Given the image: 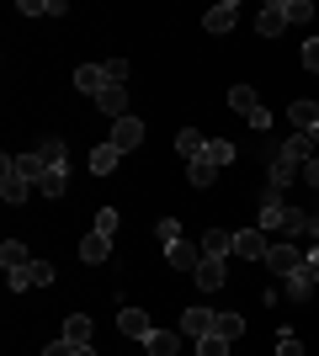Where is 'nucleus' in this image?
I'll list each match as a JSON object with an SVG mask.
<instances>
[{
  "instance_id": "1",
  "label": "nucleus",
  "mask_w": 319,
  "mask_h": 356,
  "mask_svg": "<svg viewBox=\"0 0 319 356\" xmlns=\"http://www.w3.org/2000/svg\"><path fill=\"white\" fill-rule=\"evenodd\" d=\"M266 176H272L277 192H288L293 181H298V160H288V154H282V144H266Z\"/></svg>"
},
{
  "instance_id": "2",
  "label": "nucleus",
  "mask_w": 319,
  "mask_h": 356,
  "mask_svg": "<svg viewBox=\"0 0 319 356\" xmlns=\"http://www.w3.org/2000/svg\"><path fill=\"white\" fill-rule=\"evenodd\" d=\"M6 282H11V293L48 287V282H54V261H32V266H22V271H6Z\"/></svg>"
},
{
  "instance_id": "3",
  "label": "nucleus",
  "mask_w": 319,
  "mask_h": 356,
  "mask_svg": "<svg viewBox=\"0 0 319 356\" xmlns=\"http://www.w3.org/2000/svg\"><path fill=\"white\" fill-rule=\"evenodd\" d=\"M27 192L32 186L22 181V170H16V154H6V160H0V197L16 208V202H27Z\"/></svg>"
},
{
  "instance_id": "4",
  "label": "nucleus",
  "mask_w": 319,
  "mask_h": 356,
  "mask_svg": "<svg viewBox=\"0 0 319 356\" xmlns=\"http://www.w3.org/2000/svg\"><path fill=\"white\" fill-rule=\"evenodd\" d=\"M256 32L261 38H282V32H288V0H266V6H261Z\"/></svg>"
},
{
  "instance_id": "5",
  "label": "nucleus",
  "mask_w": 319,
  "mask_h": 356,
  "mask_svg": "<svg viewBox=\"0 0 319 356\" xmlns=\"http://www.w3.org/2000/svg\"><path fill=\"white\" fill-rule=\"evenodd\" d=\"M298 266H304V255L293 250V245H272V250H266V271H272V277H282V282H288Z\"/></svg>"
},
{
  "instance_id": "6",
  "label": "nucleus",
  "mask_w": 319,
  "mask_h": 356,
  "mask_svg": "<svg viewBox=\"0 0 319 356\" xmlns=\"http://www.w3.org/2000/svg\"><path fill=\"white\" fill-rule=\"evenodd\" d=\"M75 90H85V96H101V90H112V74H106V64H80V70H75Z\"/></svg>"
},
{
  "instance_id": "7",
  "label": "nucleus",
  "mask_w": 319,
  "mask_h": 356,
  "mask_svg": "<svg viewBox=\"0 0 319 356\" xmlns=\"http://www.w3.org/2000/svg\"><path fill=\"white\" fill-rule=\"evenodd\" d=\"M266 250H272V245H266L261 229H240V234H234V255H240V261H266Z\"/></svg>"
},
{
  "instance_id": "8",
  "label": "nucleus",
  "mask_w": 319,
  "mask_h": 356,
  "mask_svg": "<svg viewBox=\"0 0 319 356\" xmlns=\"http://www.w3.org/2000/svg\"><path fill=\"white\" fill-rule=\"evenodd\" d=\"M106 144H117L122 154H128V149H138V144H144V122H138V118H122V122H112Z\"/></svg>"
},
{
  "instance_id": "9",
  "label": "nucleus",
  "mask_w": 319,
  "mask_h": 356,
  "mask_svg": "<svg viewBox=\"0 0 319 356\" xmlns=\"http://www.w3.org/2000/svg\"><path fill=\"white\" fill-rule=\"evenodd\" d=\"M288 118H293V128H298V134H309V138L319 144V102H293Z\"/></svg>"
},
{
  "instance_id": "10",
  "label": "nucleus",
  "mask_w": 319,
  "mask_h": 356,
  "mask_svg": "<svg viewBox=\"0 0 319 356\" xmlns=\"http://www.w3.org/2000/svg\"><path fill=\"white\" fill-rule=\"evenodd\" d=\"M165 255H170V266H176V271H197V266H202V245H192V239L165 245Z\"/></svg>"
},
{
  "instance_id": "11",
  "label": "nucleus",
  "mask_w": 319,
  "mask_h": 356,
  "mask_svg": "<svg viewBox=\"0 0 319 356\" xmlns=\"http://www.w3.org/2000/svg\"><path fill=\"white\" fill-rule=\"evenodd\" d=\"M96 112H106V118H112V122H122V118H133V112H128V90H122V86L101 90V96H96Z\"/></svg>"
},
{
  "instance_id": "12",
  "label": "nucleus",
  "mask_w": 319,
  "mask_h": 356,
  "mask_svg": "<svg viewBox=\"0 0 319 356\" xmlns=\"http://www.w3.org/2000/svg\"><path fill=\"white\" fill-rule=\"evenodd\" d=\"M106 255H112V234H96L91 229V234L80 239V261H85V266H101Z\"/></svg>"
},
{
  "instance_id": "13",
  "label": "nucleus",
  "mask_w": 319,
  "mask_h": 356,
  "mask_svg": "<svg viewBox=\"0 0 319 356\" xmlns=\"http://www.w3.org/2000/svg\"><path fill=\"white\" fill-rule=\"evenodd\" d=\"M282 218H288V202H282V192H277V186H266V202H261V229H282Z\"/></svg>"
},
{
  "instance_id": "14",
  "label": "nucleus",
  "mask_w": 319,
  "mask_h": 356,
  "mask_svg": "<svg viewBox=\"0 0 319 356\" xmlns=\"http://www.w3.org/2000/svg\"><path fill=\"white\" fill-rule=\"evenodd\" d=\"M192 282H197L202 293H218V287H224V261H213V255H202V266L192 271Z\"/></svg>"
},
{
  "instance_id": "15",
  "label": "nucleus",
  "mask_w": 319,
  "mask_h": 356,
  "mask_svg": "<svg viewBox=\"0 0 319 356\" xmlns=\"http://www.w3.org/2000/svg\"><path fill=\"white\" fill-rule=\"evenodd\" d=\"M117 330H122V335H133V341H149V314H144V309H122L117 314Z\"/></svg>"
},
{
  "instance_id": "16",
  "label": "nucleus",
  "mask_w": 319,
  "mask_h": 356,
  "mask_svg": "<svg viewBox=\"0 0 319 356\" xmlns=\"http://www.w3.org/2000/svg\"><path fill=\"white\" fill-rule=\"evenodd\" d=\"M117 165H122V149L117 144H96L91 149V176H112Z\"/></svg>"
},
{
  "instance_id": "17",
  "label": "nucleus",
  "mask_w": 319,
  "mask_h": 356,
  "mask_svg": "<svg viewBox=\"0 0 319 356\" xmlns=\"http://www.w3.org/2000/svg\"><path fill=\"white\" fill-rule=\"evenodd\" d=\"M213 319H218L213 309H186L181 314V330L192 335V341H202V335H213Z\"/></svg>"
},
{
  "instance_id": "18",
  "label": "nucleus",
  "mask_w": 319,
  "mask_h": 356,
  "mask_svg": "<svg viewBox=\"0 0 319 356\" xmlns=\"http://www.w3.org/2000/svg\"><path fill=\"white\" fill-rule=\"evenodd\" d=\"M16 170H22V181H27V186H43V181H48V165H43V154H38V149H32V154H16Z\"/></svg>"
},
{
  "instance_id": "19",
  "label": "nucleus",
  "mask_w": 319,
  "mask_h": 356,
  "mask_svg": "<svg viewBox=\"0 0 319 356\" xmlns=\"http://www.w3.org/2000/svg\"><path fill=\"white\" fill-rule=\"evenodd\" d=\"M202 255H213V261L234 255V234H229V229H208V234H202Z\"/></svg>"
},
{
  "instance_id": "20",
  "label": "nucleus",
  "mask_w": 319,
  "mask_h": 356,
  "mask_svg": "<svg viewBox=\"0 0 319 356\" xmlns=\"http://www.w3.org/2000/svg\"><path fill=\"white\" fill-rule=\"evenodd\" d=\"M234 16H240V6L224 0V6H213V11L202 16V27H208V32H229V27H234Z\"/></svg>"
},
{
  "instance_id": "21",
  "label": "nucleus",
  "mask_w": 319,
  "mask_h": 356,
  "mask_svg": "<svg viewBox=\"0 0 319 356\" xmlns=\"http://www.w3.org/2000/svg\"><path fill=\"white\" fill-rule=\"evenodd\" d=\"M144 351H149V356H176V351H181V335H170V330H149Z\"/></svg>"
},
{
  "instance_id": "22",
  "label": "nucleus",
  "mask_w": 319,
  "mask_h": 356,
  "mask_svg": "<svg viewBox=\"0 0 319 356\" xmlns=\"http://www.w3.org/2000/svg\"><path fill=\"white\" fill-rule=\"evenodd\" d=\"M176 149H181V160L192 165V160H202V149H208V138H202L197 128H181V134H176Z\"/></svg>"
},
{
  "instance_id": "23",
  "label": "nucleus",
  "mask_w": 319,
  "mask_h": 356,
  "mask_svg": "<svg viewBox=\"0 0 319 356\" xmlns=\"http://www.w3.org/2000/svg\"><path fill=\"white\" fill-rule=\"evenodd\" d=\"M0 266H6V271H22V266H32L27 245H22V239H6V245H0Z\"/></svg>"
},
{
  "instance_id": "24",
  "label": "nucleus",
  "mask_w": 319,
  "mask_h": 356,
  "mask_svg": "<svg viewBox=\"0 0 319 356\" xmlns=\"http://www.w3.org/2000/svg\"><path fill=\"white\" fill-rule=\"evenodd\" d=\"M64 341L69 346H91V319H85V314H69V319H64Z\"/></svg>"
},
{
  "instance_id": "25",
  "label": "nucleus",
  "mask_w": 319,
  "mask_h": 356,
  "mask_svg": "<svg viewBox=\"0 0 319 356\" xmlns=\"http://www.w3.org/2000/svg\"><path fill=\"white\" fill-rule=\"evenodd\" d=\"M202 160H208L213 170H224V165L234 160V144H229V138H208V149H202Z\"/></svg>"
},
{
  "instance_id": "26",
  "label": "nucleus",
  "mask_w": 319,
  "mask_h": 356,
  "mask_svg": "<svg viewBox=\"0 0 319 356\" xmlns=\"http://www.w3.org/2000/svg\"><path fill=\"white\" fill-rule=\"evenodd\" d=\"M38 154H43V165H48V170H59V176H69V149H64L59 138H54V144H43Z\"/></svg>"
},
{
  "instance_id": "27",
  "label": "nucleus",
  "mask_w": 319,
  "mask_h": 356,
  "mask_svg": "<svg viewBox=\"0 0 319 356\" xmlns=\"http://www.w3.org/2000/svg\"><path fill=\"white\" fill-rule=\"evenodd\" d=\"M229 106H234V112H240V118H250V112H256V90L250 86H229Z\"/></svg>"
},
{
  "instance_id": "28",
  "label": "nucleus",
  "mask_w": 319,
  "mask_h": 356,
  "mask_svg": "<svg viewBox=\"0 0 319 356\" xmlns=\"http://www.w3.org/2000/svg\"><path fill=\"white\" fill-rule=\"evenodd\" d=\"M213 335H224V341H240V335H245V319H240V314H218V319H213Z\"/></svg>"
},
{
  "instance_id": "29",
  "label": "nucleus",
  "mask_w": 319,
  "mask_h": 356,
  "mask_svg": "<svg viewBox=\"0 0 319 356\" xmlns=\"http://www.w3.org/2000/svg\"><path fill=\"white\" fill-rule=\"evenodd\" d=\"M309 287H314V282H309V277H304V266H298V271L288 277V282H282V293H288L293 303H304V298H309Z\"/></svg>"
},
{
  "instance_id": "30",
  "label": "nucleus",
  "mask_w": 319,
  "mask_h": 356,
  "mask_svg": "<svg viewBox=\"0 0 319 356\" xmlns=\"http://www.w3.org/2000/svg\"><path fill=\"white\" fill-rule=\"evenodd\" d=\"M309 144H314V138H309V134H293L288 144H282V154H288V160H298V165H304V160H309Z\"/></svg>"
},
{
  "instance_id": "31",
  "label": "nucleus",
  "mask_w": 319,
  "mask_h": 356,
  "mask_svg": "<svg viewBox=\"0 0 319 356\" xmlns=\"http://www.w3.org/2000/svg\"><path fill=\"white\" fill-rule=\"evenodd\" d=\"M186 176H192V186H213V176H218V170H213L208 160H192V165H186Z\"/></svg>"
},
{
  "instance_id": "32",
  "label": "nucleus",
  "mask_w": 319,
  "mask_h": 356,
  "mask_svg": "<svg viewBox=\"0 0 319 356\" xmlns=\"http://www.w3.org/2000/svg\"><path fill=\"white\" fill-rule=\"evenodd\" d=\"M197 356H229V341H224V335H202V341H197Z\"/></svg>"
},
{
  "instance_id": "33",
  "label": "nucleus",
  "mask_w": 319,
  "mask_h": 356,
  "mask_svg": "<svg viewBox=\"0 0 319 356\" xmlns=\"http://www.w3.org/2000/svg\"><path fill=\"white\" fill-rule=\"evenodd\" d=\"M38 192H43V197H64V192H69V176H59V170H48V181L38 186Z\"/></svg>"
},
{
  "instance_id": "34",
  "label": "nucleus",
  "mask_w": 319,
  "mask_h": 356,
  "mask_svg": "<svg viewBox=\"0 0 319 356\" xmlns=\"http://www.w3.org/2000/svg\"><path fill=\"white\" fill-rule=\"evenodd\" d=\"M277 356H304V341H298L293 330H282V335H277Z\"/></svg>"
},
{
  "instance_id": "35",
  "label": "nucleus",
  "mask_w": 319,
  "mask_h": 356,
  "mask_svg": "<svg viewBox=\"0 0 319 356\" xmlns=\"http://www.w3.org/2000/svg\"><path fill=\"white\" fill-rule=\"evenodd\" d=\"M154 234H160V245H176V239H181V223H176V218H160V223H154Z\"/></svg>"
},
{
  "instance_id": "36",
  "label": "nucleus",
  "mask_w": 319,
  "mask_h": 356,
  "mask_svg": "<svg viewBox=\"0 0 319 356\" xmlns=\"http://www.w3.org/2000/svg\"><path fill=\"white\" fill-rule=\"evenodd\" d=\"M293 22H314V6L309 0H288V27Z\"/></svg>"
},
{
  "instance_id": "37",
  "label": "nucleus",
  "mask_w": 319,
  "mask_h": 356,
  "mask_svg": "<svg viewBox=\"0 0 319 356\" xmlns=\"http://www.w3.org/2000/svg\"><path fill=\"white\" fill-rule=\"evenodd\" d=\"M282 229H288V234H304V229H309V213H304V208H288V218H282Z\"/></svg>"
},
{
  "instance_id": "38",
  "label": "nucleus",
  "mask_w": 319,
  "mask_h": 356,
  "mask_svg": "<svg viewBox=\"0 0 319 356\" xmlns=\"http://www.w3.org/2000/svg\"><path fill=\"white\" fill-rule=\"evenodd\" d=\"M298 59H304V70H314V74H319V38H309V43H304V54H298Z\"/></svg>"
},
{
  "instance_id": "39",
  "label": "nucleus",
  "mask_w": 319,
  "mask_h": 356,
  "mask_svg": "<svg viewBox=\"0 0 319 356\" xmlns=\"http://www.w3.org/2000/svg\"><path fill=\"white\" fill-rule=\"evenodd\" d=\"M112 229H117V208H101L96 213V234H112Z\"/></svg>"
},
{
  "instance_id": "40",
  "label": "nucleus",
  "mask_w": 319,
  "mask_h": 356,
  "mask_svg": "<svg viewBox=\"0 0 319 356\" xmlns=\"http://www.w3.org/2000/svg\"><path fill=\"white\" fill-rule=\"evenodd\" d=\"M101 64H106V74H112V86L128 80V59H101Z\"/></svg>"
},
{
  "instance_id": "41",
  "label": "nucleus",
  "mask_w": 319,
  "mask_h": 356,
  "mask_svg": "<svg viewBox=\"0 0 319 356\" xmlns=\"http://www.w3.org/2000/svg\"><path fill=\"white\" fill-rule=\"evenodd\" d=\"M16 11L22 16H48V0H16Z\"/></svg>"
},
{
  "instance_id": "42",
  "label": "nucleus",
  "mask_w": 319,
  "mask_h": 356,
  "mask_svg": "<svg viewBox=\"0 0 319 356\" xmlns=\"http://www.w3.org/2000/svg\"><path fill=\"white\" fill-rule=\"evenodd\" d=\"M245 122H250V128H261V134H266V128H272V112H266V106H256V112H250V118H245Z\"/></svg>"
},
{
  "instance_id": "43",
  "label": "nucleus",
  "mask_w": 319,
  "mask_h": 356,
  "mask_svg": "<svg viewBox=\"0 0 319 356\" xmlns=\"http://www.w3.org/2000/svg\"><path fill=\"white\" fill-rule=\"evenodd\" d=\"M304 277H309V282L319 287V250H314V255H309V261H304Z\"/></svg>"
},
{
  "instance_id": "44",
  "label": "nucleus",
  "mask_w": 319,
  "mask_h": 356,
  "mask_svg": "<svg viewBox=\"0 0 319 356\" xmlns=\"http://www.w3.org/2000/svg\"><path fill=\"white\" fill-rule=\"evenodd\" d=\"M43 356H75V346H69V341H54V346H48Z\"/></svg>"
},
{
  "instance_id": "45",
  "label": "nucleus",
  "mask_w": 319,
  "mask_h": 356,
  "mask_svg": "<svg viewBox=\"0 0 319 356\" xmlns=\"http://www.w3.org/2000/svg\"><path fill=\"white\" fill-rule=\"evenodd\" d=\"M304 181H309V186L319 192V160H309V165H304Z\"/></svg>"
},
{
  "instance_id": "46",
  "label": "nucleus",
  "mask_w": 319,
  "mask_h": 356,
  "mask_svg": "<svg viewBox=\"0 0 319 356\" xmlns=\"http://www.w3.org/2000/svg\"><path fill=\"white\" fill-rule=\"evenodd\" d=\"M75 356H96V346H75Z\"/></svg>"
},
{
  "instance_id": "47",
  "label": "nucleus",
  "mask_w": 319,
  "mask_h": 356,
  "mask_svg": "<svg viewBox=\"0 0 319 356\" xmlns=\"http://www.w3.org/2000/svg\"><path fill=\"white\" fill-rule=\"evenodd\" d=\"M309 234H319V218H309Z\"/></svg>"
}]
</instances>
